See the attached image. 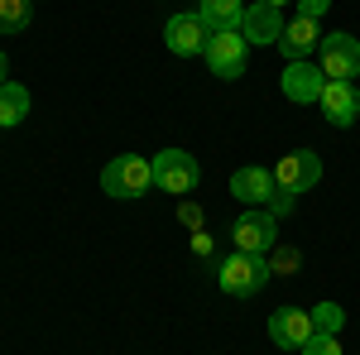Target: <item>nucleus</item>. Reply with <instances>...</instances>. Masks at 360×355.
<instances>
[{"instance_id": "nucleus-1", "label": "nucleus", "mask_w": 360, "mask_h": 355, "mask_svg": "<svg viewBox=\"0 0 360 355\" xmlns=\"http://www.w3.org/2000/svg\"><path fill=\"white\" fill-rule=\"evenodd\" d=\"M149 188H154V168H149V159H139V154H120V159H111V164L101 168V192L106 197L135 202Z\"/></svg>"}, {"instance_id": "nucleus-2", "label": "nucleus", "mask_w": 360, "mask_h": 355, "mask_svg": "<svg viewBox=\"0 0 360 355\" xmlns=\"http://www.w3.org/2000/svg\"><path fill=\"white\" fill-rule=\"evenodd\" d=\"M264 278H269V259L264 254H245V250L226 254L221 269H217V283H221V293H231V298H255L264 288Z\"/></svg>"}, {"instance_id": "nucleus-3", "label": "nucleus", "mask_w": 360, "mask_h": 355, "mask_svg": "<svg viewBox=\"0 0 360 355\" xmlns=\"http://www.w3.org/2000/svg\"><path fill=\"white\" fill-rule=\"evenodd\" d=\"M207 67H212V77H221V82H236L240 72H245L250 63V44L240 29H212V39H207Z\"/></svg>"}, {"instance_id": "nucleus-4", "label": "nucleus", "mask_w": 360, "mask_h": 355, "mask_svg": "<svg viewBox=\"0 0 360 355\" xmlns=\"http://www.w3.org/2000/svg\"><path fill=\"white\" fill-rule=\"evenodd\" d=\"M149 168H154V188L159 192L183 197V192L197 188V159L188 149H159V154L149 159Z\"/></svg>"}, {"instance_id": "nucleus-5", "label": "nucleus", "mask_w": 360, "mask_h": 355, "mask_svg": "<svg viewBox=\"0 0 360 355\" xmlns=\"http://www.w3.org/2000/svg\"><path fill=\"white\" fill-rule=\"evenodd\" d=\"M322 77L327 82H356L360 77V39L356 34H327L322 39Z\"/></svg>"}, {"instance_id": "nucleus-6", "label": "nucleus", "mask_w": 360, "mask_h": 355, "mask_svg": "<svg viewBox=\"0 0 360 355\" xmlns=\"http://www.w3.org/2000/svg\"><path fill=\"white\" fill-rule=\"evenodd\" d=\"M207 39H212V29H207V20L197 10H183V15H173L164 25V44H168V53H178V58H202Z\"/></svg>"}, {"instance_id": "nucleus-7", "label": "nucleus", "mask_w": 360, "mask_h": 355, "mask_svg": "<svg viewBox=\"0 0 360 355\" xmlns=\"http://www.w3.org/2000/svg\"><path fill=\"white\" fill-rule=\"evenodd\" d=\"M274 183L283 192H307V188H317L322 183V159L312 154V149H293V154H283L278 159V168H274Z\"/></svg>"}, {"instance_id": "nucleus-8", "label": "nucleus", "mask_w": 360, "mask_h": 355, "mask_svg": "<svg viewBox=\"0 0 360 355\" xmlns=\"http://www.w3.org/2000/svg\"><path fill=\"white\" fill-rule=\"evenodd\" d=\"M274 235H278V217H269V207H250L245 217L236 221V231H231L236 250H245V254H264L274 245Z\"/></svg>"}, {"instance_id": "nucleus-9", "label": "nucleus", "mask_w": 360, "mask_h": 355, "mask_svg": "<svg viewBox=\"0 0 360 355\" xmlns=\"http://www.w3.org/2000/svg\"><path fill=\"white\" fill-rule=\"evenodd\" d=\"M322 63H283V96L288 101H298V106H312V101H322Z\"/></svg>"}, {"instance_id": "nucleus-10", "label": "nucleus", "mask_w": 360, "mask_h": 355, "mask_svg": "<svg viewBox=\"0 0 360 355\" xmlns=\"http://www.w3.org/2000/svg\"><path fill=\"white\" fill-rule=\"evenodd\" d=\"M307 336H312V312H303V307L269 312V341H274L278 351H303Z\"/></svg>"}, {"instance_id": "nucleus-11", "label": "nucleus", "mask_w": 360, "mask_h": 355, "mask_svg": "<svg viewBox=\"0 0 360 355\" xmlns=\"http://www.w3.org/2000/svg\"><path fill=\"white\" fill-rule=\"evenodd\" d=\"M322 115H327V125H336V130L356 125V120H360V91H356V82H327V86H322Z\"/></svg>"}, {"instance_id": "nucleus-12", "label": "nucleus", "mask_w": 360, "mask_h": 355, "mask_svg": "<svg viewBox=\"0 0 360 355\" xmlns=\"http://www.w3.org/2000/svg\"><path fill=\"white\" fill-rule=\"evenodd\" d=\"M240 34H245V44H278V34H283V10L274 5H264V0H255L245 5V20H240Z\"/></svg>"}, {"instance_id": "nucleus-13", "label": "nucleus", "mask_w": 360, "mask_h": 355, "mask_svg": "<svg viewBox=\"0 0 360 355\" xmlns=\"http://www.w3.org/2000/svg\"><path fill=\"white\" fill-rule=\"evenodd\" d=\"M274 173H269V168H240V173H236V178H231V192H236V202H245V207H264V202H269V197H274Z\"/></svg>"}, {"instance_id": "nucleus-14", "label": "nucleus", "mask_w": 360, "mask_h": 355, "mask_svg": "<svg viewBox=\"0 0 360 355\" xmlns=\"http://www.w3.org/2000/svg\"><path fill=\"white\" fill-rule=\"evenodd\" d=\"M278 49H283V58H288V63H303V58L317 49V20L293 15V20L283 25V34H278Z\"/></svg>"}, {"instance_id": "nucleus-15", "label": "nucleus", "mask_w": 360, "mask_h": 355, "mask_svg": "<svg viewBox=\"0 0 360 355\" xmlns=\"http://www.w3.org/2000/svg\"><path fill=\"white\" fill-rule=\"evenodd\" d=\"M197 15L207 20V29H240L245 0H197Z\"/></svg>"}, {"instance_id": "nucleus-16", "label": "nucleus", "mask_w": 360, "mask_h": 355, "mask_svg": "<svg viewBox=\"0 0 360 355\" xmlns=\"http://www.w3.org/2000/svg\"><path fill=\"white\" fill-rule=\"evenodd\" d=\"M25 115H29V86L0 82V125H20Z\"/></svg>"}, {"instance_id": "nucleus-17", "label": "nucleus", "mask_w": 360, "mask_h": 355, "mask_svg": "<svg viewBox=\"0 0 360 355\" xmlns=\"http://www.w3.org/2000/svg\"><path fill=\"white\" fill-rule=\"evenodd\" d=\"M29 29V0H0V34H25Z\"/></svg>"}, {"instance_id": "nucleus-18", "label": "nucleus", "mask_w": 360, "mask_h": 355, "mask_svg": "<svg viewBox=\"0 0 360 355\" xmlns=\"http://www.w3.org/2000/svg\"><path fill=\"white\" fill-rule=\"evenodd\" d=\"M341 322H346V312H341V307H336V302H317V307H312V331H341Z\"/></svg>"}, {"instance_id": "nucleus-19", "label": "nucleus", "mask_w": 360, "mask_h": 355, "mask_svg": "<svg viewBox=\"0 0 360 355\" xmlns=\"http://www.w3.org/2000/svg\"><path fill=\"white\" fill-rule=\"evenodd\" d=\"M298 355H341V341H336L332 331H312Z\"/></svg>"}, {"instance_id": "nucleus-20", "label": "nucleus", "mask_w": 360, "mask_h": 355, "mask_svg": "<svg viewBox=\"0 0 360 355\" xmlns=\"http://www.w3.org/2000/svg\"><path fill=\"white\" fill-rule=\"evenodd\" d=\"M298 264H303V259H298V250L293 245H283L274 254V259H269V273H298Z\"/></svg>"}, {"instance_id": "nucleus-21", "label": "nucleus", "mask_w": 360, "mask_h": 355, "mask_svg": "<svg viewBox=\"0 0 360 355\" xmlns=\"http://www.w3.org/2000/svg\"><path fill=\"white\" fill-rule=\"evenodd\" d=\"M264 207H269V217H288V212H293V192L274 188V197H269V202H264Z\"/></svg>"}, {"instance_id": "nucleus-22", "label": "nucleus", "mask_w": 360, "mask_h": 355, "mask_svg": "<svg viewBox=\"0 0 360 355\" xmlns=\"http://www.w3.org/2000/svg\"><path fill=\"white\" fill-rule=\"evenodd\" d=\"M332 10V0H298V15H307V20H322Z\"/></svg>"}, {"instance_id": "nucleus-23", "label": "nucleus", "mask_w": 360, "mask_h": 355, "mask_svg": "<svg viewBox=\"0 0 360 355\" xmlns=\"http://www.w3.org/2000/svg\"><path fill=\"white\" fill-rule=\"evenodd\" d=\"M178 221H183V226H202V207H183V212H178Z\"/></svg>"}, {"instance_id": "nucleus-24", "label": "nucleus", "mask_w": 360, "mask_h": 355, "mask_svg": "<svg viewBox=\"0 0 360 355\" xmlns=\"http://www.w3.org/2000/svg\"><path fill=\"white\" fill-rule=\"evenodd\" d=\"M264 5H274V10H283V5H288V0H264Z\"/></svg>"}, {"instance_id": "nucleus-25", "label": "nucleus", "mask_w": 360, "mask_h": 355, "mask_svg": "<svg viewBox=\"0 0 360 355\" xmlns=\"http://www.w3.org/2000/svg\"><path fill=\"white\" fill-rule=\"evenodd\" d=\"M0 82H5V53H0Z\"/></svg>"}]
</instances>
